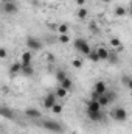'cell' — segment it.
<instances>
[{"mask_svg": "<svg viewBox=\"0 0 132 134\" xmlns=\"http://www.w3.org/2000/svg\"><path fill=\"white\" fill-rule=\"evenodd\" d=\"M97 53H98V56H99V61H107L109 55H110V52L107 48H104V47H99L98 50H97Z\"/></svg>", "mask_w": 132, "mask_h": 134, "instance_id": "obj_11", "label": "cell"}, {"mask_svg": "<svg viewBox=\"0 0 132 134\" xmlns=\"http://www.w3.org/2000/svg\"><path fill=\"white\" fill-rule=\"evenodd\" d=\"M59 84H61V87H64L65 91H70V89H71V86H73V83H71V80H70V78H65V80H64L62 83H59Z\"/></svg>", "mask_w": 132, "mask_h": 134, "instance_id": "obj_17", "label": "cell"}, {"mask_svg": "<svg viewBox=\"0 0 132 134\" xmlns=\"http://www.w3.org/2000/svg\"><path fill=\"white\" fill-rule=\"evenodd\" d=\"M47 61H50V63H53V61H55V56H53L51 53H50V55H47Z\"/></svg>", "mask_w": 132, "mask_h": 134, "instance_id": "obj_32", "label": "cell"}, {"mask_svg": "<svg viewBox=\"0 0 132 134\" xmlns=\"http://www.w3.org/2000/svg\"><path fill=\"white\" fill-rule=\"evenodd\" d=\"M0 56L2 58H6V50L5 48H0Z\"/></svg>", "mask_w": 132, "mask_h": 134, "instance_id": "obj_31", "label": "cell"}, {"mask_svg": "<svg viewBox=\"0 0 132 134\" xmlns=\"http://www.w3.org/2000/svg\"><path fill=\"white\" fill-rule=\"evenodd\" d=\"M87 58H89L92 63H98L99 61V56H98V53H97V50H95V52H90V55H89Z\"/></svg>", "mask_w": 132, "mask_h": 134, "instance_id": "obj_22", "label": "cell"}, {"mask_svg": "<svg viewBox=\"0 0 132 134\" xmlns=\"http://www.w3.org/2000/svg\"><path fill=\"white\" fill-rule=\"evenodd\" d=\"M42 126L45 128V130H48V131H51V133H62V126H61V123H58L56 120H51V119H47V120H44L42 122Z\"/></svg>", "mask_w": 132, "mask_h": 134, "instance_id": "obj_2", "label": "cell"}, {"mask_svg": "<svg viewBox=\"0 0 132 134\" xmlns=\"http://www.w3.org/2000/svg\"><path fill=\"white\" fill-rule=\"evenodd\" d=\"M56 98H58L56 92H50V94H47V97L44 98V108H45V109H51V108L56 104Z\"/></svg>", "mask_w": 132, "mask_h": 134, "instance_id": "obj_6", "label": "cell"}, {"mask_svg": "<svg viewBox=\"0 0 132 134\" xmlns=\"http://www.w3.org/2000/svg\"><path fill=\"white\" fill-rule=\"evenodd\" d=\"M67 92H68V91H65V89H64V87H61V86L56 89V95H58V97H62V98L67 95Z\"/></svg>", "mask_w": 132, "mask_h": 134, "instance_id": "obj_24", "label": "cell"}, {"mask_svg": "<svg viewBox=\"0 0 132 134\" xmlns=\"http://www.w3.org/2000/svg\"><path fill=\"white\" fill-rule=\"evenodd\" d=\"M76 16H78L81 20H82V19H86V17H87V9H86V8H79V9H78V13H76Z\"/></svg>", "mask_w": 132, "mask_h": 134, "instance_id": "obj_21", "label": "cell"}, {"mask_svg": "<svg viewBox=\"0 0 132 134\" xmlns=\"http://www.w3.org/2000/svg\"><path fill=\"white\" fill-rule=\"evenodd\" d=\"M31 59H33V56H31L30 52H23L22 56H20V63H22V66H31Z\"/></svg>", "mask_w": 132, "mask_h": 134, "instance_id": "obj_9", "label": "cell"}, {"mask_svg": "<svg viewBox=\"0 0 132 134\" xmlns=\"http://www.w3.org/2000/svg\"><path fill=\"white\" fill-rule=\"evenodd\" d=\"M112 119H113L115 122H126V119H128V111H126L124 108H115V109L112 111Z\"/></svg>", "mask_w": 132, "mask_h": 134, "instance_id": "obj_4", "label": "cell"}, {"mask_svg": "<svg viewBox=\"0 0 132 134\" xmlns=\"http://www.w3.org/2000/svg\"><path fill=\"white\" fill-rule=\"evenodd\" d=\"M84 3H86V0H76V5H79L81 8L84 6Z\"/></svg>", "mask_w": 132, "mask_h": 134, "instance_id": "obj_33", "label": "cell"}, {"mask_svg": "<svg viewBox=\"0 0 132 134\" xmlns=\"http://www.w3.org/2000/svg\"><path fill=\"white\" fill-rule=\"evenodd\" d=\"M126 13H128V11H126L124 6H121V5H118V6L115 8V16H117V17H124Z\"/></svg>", "mask_w": 132, "mask_h": 134, "instance_id": "obj_16", "label": "cell"}, {"mask_svg": "<svg viewBox=\"0 0 132 134\" xmlns=\"http://www.w3.org/2000/svg\"><path fill=\"white\" fill-rule=\"evenodd\" d=\"M25 115L30 117V119H40V117H42V112H40L39 109H33V108H30V109L25 111Z\"/></svg>", "mask_w": 132, "mask_h": 134, "instance_id": "obj_10", "label": "cell"}, {"mask_svg": "<svg viewBox=\"0 0 132 134\" xmlns=\"http://www.w3.org/2000/svg\"><path fill=\"white\" fill-rule=\"evenodd\" d=\"M59 42H62V44H67V42H70V37H68L67 34H61V37H59Z\"/></svg>", "mask_w": 132, "mask_h": 134, "instance_id": "obj_28", "label": "cell"}, {"mask_svg": "<svg viewBox=\"0 0 132 134\" xmlns=\"http://www.w3.org/2000/svg\"><path fill=\"white\" fill-rule=\"evenodd\" d=\"M110 64H118V55L117 53H113V52H110V55H109V59H107Z\"/></svg>", "mask_w": 132, "mask_h": 134, "instance_id": "obj_19", "label": "cell"}, {"mask_svg": "<svg viewBox=\"0 0 132 134\" xmlns=\"http://www.w3.org/2000/svg\"><path fill=\"white\" fill-rule=\"evenodd\" d=\"M2 3H8V2H13V0H0Z\"/></svg>", "mask_w": 132, "mask_h": 134, "instance_id": "obj_37", "label": "cell"}, {"mask_svg": "<svg viewBox=\"0 0 132 134\" xmlns=\"http://www.w3.org/2000/svg\"><path fill=\"white\" fill-rule=\"evenodd\" d=\"M87 115L92 122H101L103 120V112L101 111L99 112H87Z\"/></svg>", "mask_w": 132, "mask_h": 134, "instance_id": "obj_12", "label": "cell"}, {"mask_svg": "<svg viewBox=\"0 0 132 134\" xmlns=\"http://www.w3.org/2000/svg\"><path fill=\"white\" fill-rule=\"evenodd\" d=\"M128 87H129V89L132 91V76L129 78V83H128Z\"/></svg>", "mask_w": 132, "mask_h": 134, "instance_id": "obj_35", "label": "cell"}, {"mask_svg": "<svg viewBox=\"0 0 132 134\" xmlns=\"http://www.w3.org/2000/svg\"><path fill=\"white\" fill-rule=\"evenodd\" d=\"M110 45H112V47H121V41H120L118 37H112V39H110Z\"/></svg>", "mask_w": 132, "mask_h": 134, "instance_id": "obj_25", "label": "cell"}, {"mask_svg": "<svg viewBox=\"0 0 132 134\" xmlns=\"http://www.w3.org/2000/svg\"><path fill=\"white\" fill-rule=\"evenodd\" d=\"M101 2H103V3H110L112 0H101Z\"/></svg>", "mask_w": 132, "mask_h": 134, "instance_id": "obj_38", "label": "cell"}, {"mask_svg": "<svg viewBox=\"0 0 132 134\" xmlns=\"http://www.w3.org/2000/svg\"><path fill=\"white\" fill-rule=\"evenodd\" d=\"M62 109H64V106H62V104H58V103H56V104H55V106L51 108V112H53V114H61V112H62Z\"/></svg>", "mask_w": 132, "mask_h": 134, "instance_id": "obj_23", "label": "cell"}, {"mask_svg": "<svg viewBox=\"0 0 132 134\" xmlns=\"http://www.w3.org/2000/svg\"><path fill=\"white\" fill-rule=\"evenodd\" d=\"M129 13H131V16H132V0H131V5H129Z\"/></svg>", "mask_w": 132, "mask_h": 134, "instance_id": "obj_36", "label": "cell"}, {"mask_svg": "<svg viewBox=\"0 0 132 134\" xmlns=\"http://www.w3.org/2000/svg\"><path fill=\"white\" fill-rule=\"evenodd\" d=\"M129 78H131V76H123V78H121V83H123L124 86H128V83H129Z\"/></svg>", "mask_w": 132, "mask_h": 134, "instance_id": "obj_30", "label": "cell"}, {"mask_svg": "<svg viewBox=\"0 0 132 134\" xmlns=\"http://www.w3.org/2000/svg\"><path fill=\"white\" fill-rule=\"evenodd\" d=\"M11 73H17V72H22V63H14L11 69H9Z\"/></svg>", "mask_w": 132, "mask_h": 134, "instance_id": "obj_18", "label": "cell"}, {"mask_svg": "<svg viewBox=\"0 0 132 134\" xmlns=\"http://www.w3.org/2000/svg\"><path fill=\"white\" fill-rule=\"evenodd\" d=\"M106 92H107V86H106V83H104L103 80H99V81H97V83H95L92 98H93V100H98L99 95H103V94H106Z\"/></svg>", "mask_w": 132, "mask_h": 134, "instance_id": "obj_3", "label": "cell"}, {"mask_svg": "<svg viewBox=\"0 0 132 134\" xmlns=\"http://www.w3.org/2000/svg\"><path fill=\"white\" fill-rule=\"evenodd\" d=\"M65 78H68V76H67V73L64 72V70H59V72L56 73V80H58L59 83H62V81H64Z\"/></svg>", "mask_w": 132, "mask_h": 134, "instance_id": "obj_20", "label": "cell"}, {"mask_svg": "<svg viewBox=\"0 0 132 134\" xmlns=\"http://www.w3.org/2000/svg\"><path fill=\"white\" fill-rule=\"evenodd\" d=\"M25 42H27V47H28L30 50L39 52V50L42 48V42H40V39H37V37H34V36H28Z\"/></svg>", "mask_w": 132, "mask_h": 134, "instance_id": "obj_5", "label": "cell"}, {"mask_svg": "<svg viewBox=\"0 0 132 134\" xmlns=\"http://www.w3.org/2000/svg\"><path fill=\"white\" fill-rule=\"evenodd\" d=\"M0 112H2V117H5V119H14V112H13L11 109L5 108V106L2 108V111H0Z\"/></svg>", "mask_w": 132, "mask_h": 134, "instance_id": "obj_14", "label": "cell"}, {"mask_svg": "<svg viewBox=\"0 0 132 134\" xmlns=\"http://www.w3.org/2000/svg\"><path fill=\"white\" fill-rule=\"evenodd\" d=\"M106 95L109 97V100H110V103H112V101H115V100H117V94H115L113 91H112V92H109V91H107V92H106Z\"/></svg>", "mask_w": 132, "mask_h": 134, "instance_id": "obj_27", "label": "cell"}, {"mask_svg": "<svg viewBox=\"0 0 132 134\" xmlns=\"http://www.w3.org/2000/svg\"><path fill=\"white\" fill-rule=\"evenodd\" d=\"M90 28H92V31H93V33H98V30H97V25H95V24H92V25H90Z\"/></svg>", "mask_w": 132, "mask_h": 134, "instance_id": "obj_34", "label": "cell"}, {"mask_svg": "<svg viewBox=\"0 0 132 134\" xmlns=\"http://www.w3.org/2000/svg\"><path fill=\"white\" fill-rule=\"evenodd\" d=\"M22 73H23L25 76H33L34 75L33 66H22Z\"/></svg>", "mask_w": 132, "mask_h": 134, "instance_id": "obj_15", "label": "cell"}, {"mask_svg": "<svg viewBox=\"0 0 132 134\" xmlns=\"http://www.w3.org/2000/svg\"><path fill=\"white\" fill-rule=\"evenodd\" d=\"M101 111V104L98 103V100H90L87 101V112H99Z\"/></svg>", "mask_w": 132, "mask_h": 134, "instance_id": "obj_7", "label": "cell"}, {"mask_svg": "<svg viewBox=\"0 0 132 134\" xmlns=\"http://www.w3.org/2000/svg\"><path fill=\"white\" fill-rule=\"evenodd\" d=\"M71 64H73V67H76V69H81V66H82V63H81L79 59H73Z\"/></svg>", "mask_w": 132, "mask_h": 134, "instance_id": "obj_29", "label": "cell"}, {"mask_svg": "<svg viewBox=\"0 0 132 134\" xmlns=\"http://www.w3.org/2000/svg\"><path fill=\"white\" fill-rule=\"evenodd\" d=\"M17 5L14 2H8V3H3V13L6 14H16L17 13Z\"/></svg>", "mask_w": 132, "mask_h": 134, "instance_id": "obj_8", "label": "cell"}, {"mask_svg": "<svg viewBox=\"0 0 132 134\" xmlns=\"http://www.w3.org/2000/svg\"><path fill=\"white\" fill-rule=\"evenodd\" d=\"M98 103L101 104V108H104V106H109L110 104V100H109V97L106 94H103V95L98 97Z\"/></svg>", "mask_w": 132, "mask_h": 134, "instance_id": "obj_13", "label": "cell"}, {"mask_svg": "<svg viewBox=\"0 0 132 134\" xmlns=\"http://www.w3.org/2000/svg\"><path fill=\"white\" fill-rule=\"evenodd\" d=\"M73 47L79 52V53H82V55H90V52H92V48H90V45L87 44V41L86 39H82V37H78V39H75V42H73Z\"/></svg>", "mask_w": 132, "mask_h": 134, "instance_id": "obj_1", "label": "cell"}, {"mask_svg": "<svg viewBox=\"0 0 132 134\" xmlns=\"http://www.w3.org/2000/svg\"><path fill=\"white\" fill-rule=\"evenodd\" d=\"M131 94H132V91H131Z\"/></svg>", "mask_w": 132, "mask_h": 134, "instance_id": "obj_39", "label": "cell"}, {"mask_svg": "<svg viewBox=\"0 0 132 134\" xmlns=\"http://www.w3.org/2000/svg\"><path fill=\"white\" fill-rule=\"evenodd\" d=\"M58 31H59L61 34H67V31H68V25H65V24L59 25V27H58Z\"/></svg>", "mask_w": 132, "mask_h": 134, "instance_id": "obj_26", "label": "cell"}]
</instances>
